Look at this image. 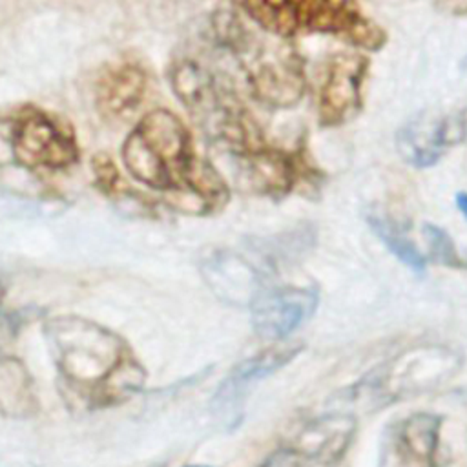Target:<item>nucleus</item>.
<instances>
[{
	"label": "nucleus",
	"mask_w": 467,
	"mask_h": 467,
	"mask_svg": "<svg viewBox=\"0 0 467 467\" xmlns=\"http://www.w3.org/2000/svg\"><path fill=\"white\" fill-rule=\"evenodd\" d=\"M436 2L452 15H465L467 13V0H436Z\"/></svg>",
	"instance_id": "21"
},
{
	"label": "nucleus",
	"mask_w": 467,
	"mask_h": 467,
	"mask_svg": "<svg viewBox=\"0 0 467 467\" xmlns=\"http://www.w3.org/2000/svg\"><path fill=\"white\" fill-rule=\"evenodd\" d=\"M241 11L255 27L286 40L332 35L363 51H379L387 42L358 0H241Z\"/></svg>",
	"instance_id": "5"
},
{
	"label": "nucleus",
	"mask_w": 467,
	"mask_h": 467,
	"mask_svg": "<svg viewBox=\"0 0 467 467\" xmlns=\"http://www.w3.org/2000/svg\"><path fill=\"white\" fill-rule=\"evenodd\" d=\"M62 389L91 409L126 401L146 379L128 343L113 330L78 316H58L46 323Z\"/></svg>",
	"instance_id": "2"
},
{
	"label": "nucleus",
	"mask_w": 467,
	"mask_h": 467,
	"mask_svg": "<svg viewBox=\"0 0 467 467\" xmlns=\"http://www.w3.org/2000/svg\"><path fill=\"white\" fill-rule=\"evenodd\" d=\"M317 305L319 292L314 286H263L250 303L254 330L263 339L281 341L306 323Z\"/></svg>",
	"instance_id": "12"
},
{
	"label": "nucleus",
	"mask_w": 467,
	"mask_h": 467,
	"mask_svg": "<svg viewBox=\"0 0 467 467\" xmlns=\"http://www.w3.org/2000/svg\"><path fill=\"white\" fill-rule=\"evenodd\" d=\"M36 412L31 378L20 359L0 356V414L26 418Z\"/></svg>",
	"instance_id": "17"
},
{
	"label": "nucleus",
	"mask_w": 467,
	"mask_h": 467,
	"mask_svg": "<svg viewBox=\"0 0 467 467\" xmlns=\"http://www.w3.org/2000/svg\"><path fill=\"white\" fill-rule=\"evenodd\" d=\"M456 142H460L456 119L429 111L410 117L396 133L398 153L414 168L434 166Z\"/></svg>",
	"instance_id": "13"
},
{
	"label": "nucleus",
	"mask_w": 467,
	"mask_h": 467,
	"mask_svg": "<svg viewBox=\"0 0 467 467\" xmlns=\"http://www.w3.org/2000/svg\"><path fill=\"white\" fill-rule=\"evenodd\" d=\"M462 67H463V69H467V55H465V57H463V60H462Z\"/></svg>",
	"instance_id": "24"
},
{
	"label": "nucleus",
	"mask_w": 467,
	"mask_h": 467,
	"mask_svg": "<svg viewBox=\"0 0 467 467\" xmlns=\"http://www.w3.org/2000/svg\"><path fill=\"white\" fill-rule=\"evenodd\" d=\"M2 297H4V286H2V283H0V305H2Z\"/></svg>",
	"instance_id": "25"
},
{
	"label": "nucleus",
	"mask_w": 467,
	"mask_h": 467,
	"mask_svg": "<svg viewBox=\"0 0 467 467\" xmlns=\"http://www.w3.org/2000/svg\"><path fill=\"white\" fill-rule=\"evenodd\" d=\"M168 82L201 133L228 155L237 157L266 142L259 122L226 73L192 55H181L168 67Z\"/></svg>",
	"instance_id": "4"
},
{
	"label": "nucleus",
	"mask_w": 467,
	"mask_h": 467,
	"mask_svg": "<svg viewBox=\"0 0 467 467\" xmlns=\"http://www.w3.org/2000/svg\"><path fill=\"white\" fill-rule=\"evenodd\" d=\"M462 363V354L449 345H414L363 376L350 387L348 398L374 407L398 403L443 385L460 370Z\"/></svg>",
	"instance_id": "6"
},
{
	"label": "nucleus",
	"mask_w": 467,
	"mask_h": 467,
	"mask_svg": "<svg viewBox=\"0 0 467 467\" xmlns=\"http://www.w3.org/2000/svg\"><path fill=\"white\" fill-rule=\"evenodd\" d=\"M212 38L234 64L248 97L268 109L294 108L306 91L305 62L290 40L254 31L235 13H217Z\"/></svg>",
	"instance_id": "3"
},
{
	"label": "nucleus",
	"mask_w": 467,
	"mask_h": 467,
	"mask_svg": "<svg viewBox=\"0 0 467 467\" xmlns=\"http://www.w3.org/2000/svg\"><path fill=\"white\" fill-rule=\"evenodd\" d=\"M458 124V133H460V142L467 140V117H458L456 119Z\"/></svg>",
	"instance_id": "23"
},
{
	"label": "nucleus",
	"mask_w": 467,
	"mask_h": 467,
	"mask_svg": "<svg viewBox=\"0 0 467 467\" xmlns=\"http://www.w3.org/2000/svg\"><path fill=\"white\" fill-rule=\"evenodd\" d=\"M188 467H210V465H188Z\"/></svg>",
	"instance_id": "26"
},
{
	"label": "nucleus",
	"mask_w": 467,
	"mask_h": 467,
	"mask_svg": "<svg viewBox=\"0 0 467 467\" xmlns=\"http://www.w3.org/2000/svg\"><path fill=\"white\" fill-rule=\"evenodd\" d=\"M202 275L208 286L228 303H252L261 285L263 270L248 263L244 257L221 252L210 255L202 263Z\"/></svg>",
	"instance_id": "15"
},
{
	"label": "nucleus",
	"mask_w": 467,
	"mask_h": 467,
	"mask_svg": "<svg viewBox=\"0 0 467 467\" xmlns=\"http://www.w3.org/2000/svg\"><path fill=\"white\" fill-rule=\"evenodd\" d=\"M299 350L301 345H277L259 352L257 356L243 359L221 381L212 400V409L219 414L235 410L239 401L244 398V394L250 390L254 383L265 379L266 376L285 367L299 354Z\"/></svg>",
	"instance_id": "14"
},
{
	"label": "nucleus",
	"mask_w": 467,
	"mask_h": 467,
	"mask_svg": "<svg viewBox=\"0 0 467 467\" xmlns=\"http://www.w3.org/2000/svg\"><path fill=\"white\" fill-rule=\"evenodd\" d=\"M368 228L387 246V250L414 274L421 275L427 268V255L414 244L407 232L390 217L370 213L367 215Z\"/></svg>",
	"instance_id": "18"
},
{
	"label": "nucleus",
	"mask_w": 467,
	"mask_h": 467,
	"mask_svg": "<svg viewBox=\"0 0 467 467\" xmlns=\"http://www.w3.org/2000/svg\"><path fill=\"white\" fill-rule=\"evenodd\" d=\"M368 60L359 53H337L327 64L317 95V119L323 128L352 120L363 108V80Z\"/></svg>",
	"instance_id": "11"
},
{
	"label": "nucleus",
	"mask_w": 467,
	"mask_h": 467,
	"mask_svg": "<svg viewBox=\"0 0 467 467\" xmlns=\"http://www.w3.org/2000/svg\"><path fill=\"white\" fill-rule=\"evenodd\" d=\"M456 206L460 210V213L465 217L467 221V192H458L456 193Z\"/></svg>",
	"instance_id": "22"
},
{
	"label": "nucleus",
	"mask_w": 467,
	"mask_h": 467,
	"mask_svg": "<svg viewBox=\"0 0 467 467\" xmlns=\"http://www.w3.org/2000/svg\"><path fill=\"white\" fill-rule=\"evenodd\" d=\"M443 418L414 412L389 423L379 440L378 467H438Z\"/></svg>",
	"instance_id": "10"
},
{
	"label": "nucleus",
	"mask_w": 467,
	"mask_h": 467,
	"mask_svg": "<svg viewBox=\"0 0 467 467\" xmlns=\"http://www.w3.org/2000/svg\"><path fill=\"white\" fill-rule=\"evenodd\" d=\"M153 467H164V465H153Z\"/></svg>",
	"instance_id": "27"
},
{
	"label": "nucleus",
	"mask_w": 467,
	"mask_h": 467,
	"mask_svg": "<svg viewBox=\"0 0 467 467\" xmlns=\"http://www.w3.org/2000/svg\"><path fill=\"white\" fill-rule=\"evenodd\" d=\"M120 157L137 182L162 193L177 212L213 213L228 202L226 181L197 153L192 131L168 108L150 109L135 120Z\"/></svg>",
	"instance_id": "1"
},
{
	"label": "nucleus",
	"mask_w": 467,
	"mask_h": 467,
	"mask_svg": "<svg viewBox=\"0 0 467 467\" xmlns=\"http://www.w3.org/2000/svg\"><path fill=\"white\" fill-rule=\"evenodd\" d=\"M356 431V420L350 414H328L312 420L301 432V449L314 467H332L347 452Z\"/></svg>",
	"instance_id": "16"
},
{
	"label": "nucleus",
	"mask_w": 467,
	"mask_h": 467,
	"mask_svg": "<svg viewBox=\"0 0 467 467\" xmlns=\"http://www.w3.org/2000/svg\"><path fill=\"white\" fill-rule=\"evenodd\" d=\"M151 93V73L133 55L106 62L95 75L93 104L108 124H128L137 119Z\"/></svg>",
	"instance_id": "8"
},
{
	"label": "nucleus",
	"mask_w": 467,
	"mask_h": 467,
	"mask_svg": "<svg viewBox=\"0 0 467 467\" xmlns=\"http://www.w3.org/2000/svg\"><path fill=\"white\" fill-rule=\"evenodd\" d=\"M421 234L427 239L429 246L427 259L449 268H467V259L458 252L454 241L443 228L425 223Z\"/></svg>",
	"instance_id": "19"
},
{
	"label": "nucleus",
	"mask_w": 467,
	"mask_h": 467,
	"mask_svg": "<svg viewBox=\"0 0 467 467\" xmlns=\"http://www.w3.org/2000/svg\"><path fill=\"white\" fill-rule=\"evenodd\" d=\"M241 184L259 195L283 197L301 181L308 179L310 166L301 148L286 150L265 142L243 155L234 157Z\"/></svg>",
	"instance_id": "9"
},
{
	"label": "nucleus",
	"mask_w": 467,
	"mask_h": 467,
	"mask_svg": "<svg viewBox=\"0 0 467 467\" xmlns=\"http://www.w3.org/2000/svg\"><path fill=\"white\" fill-rule=\"evenodd\" d=\"M0 139L24 170H67L80 161L73 124L33 102L0 108Z\"/></svg>",
	"instance_id": "7"
},
{
	"label": "nucleus",
	"mask_w": 467,
	"mask_h": 467,
	"mask_svg": "<svg viewBox=\"0 0 467 467\" xmlns=\"http://www.w3.org/2000/svg\"><path fill=\"white\" fill-rule=\"evenodd\" d=\"M259 467H314L308 456L296 445H285L274 451Z\"/></svg>",
	"instance_id": "20"
}]
</instances>
